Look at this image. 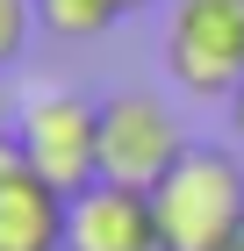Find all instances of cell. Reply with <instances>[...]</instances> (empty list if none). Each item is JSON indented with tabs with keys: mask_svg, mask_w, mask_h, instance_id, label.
<instances>
[{
	"mask_svg": "<svg viewBox=\"0 0 244 251\" xmlns=\"http://www.w3.org/2000/svg\"><path fill=\"white\" fill-rule=\"evenodd\" d=\"M36 29V0H0V72H15Z\"/></svg>",
	"mask_w": 244,
	"mask_h": 251,
	"instance_id": "8",
	"label": "cell"
},
{
	"mask_svg": "<svg viewBox=\"0 0 244 251\" xmlns=\"http://www.w3.org/2000/svg\"><path fill=\"white\" fill-rule=\"evenodd\" d=\"M122 15H130L122 0H36V29L57 36V43H94V36H108Z\"/></svg>",
	"mask_w": 244,
	"mask_h": 251,
	"instance_id": "7",
	"label": "cell"
},
{
	"mask_svg": "<svg viewBox=\"0 0 244 251\" xmlns=\"http://www.w3.org/2000/svg\"><path fill=\"white\" fill-rule=\"evenodd\" d=\"M165 79L194 100H230L244 86V0H165Z\"/></svg>",
	"mask_w": 244,
	"mask_h": 251,
	"instance_id": "2",
	"label": "cell"
},
{
	"mask_svg": "<svg viewBox=\"0 0 244 251\" xmlns=\"http://www.w3.org/2000/svg\"><path fill=\"white\" fill-rule=\"evenodd\" d=\"M122 7H130V15H136V7H151V0H122Z\"/></svg>",
	"mask_w": 244,
	"mask_h": 251,
	"instance_id": "12",
	"label": "cell"
},
{
	"mask_svg": "<svg viewBox=\"0 0 244 251\" xmlns=\"http://www.w3.org/2000/svg\"><path fill=\"white\" fill-rule=\"evenodd\" d=\"M165 251H223L244 230V158L230 144H187L158 187H151Z\"/></svg>",
	"mask_w": 244,
	"mask_h": 251,
	"instance_id": "1",
	"label": "cell"
},
{
	"mask_svg": "<svg viewBox=\"0 0 244 251\" xmlns=\"http://www.w3.org/2000/svg\"><path fill=\"white\" fill-rule=\"evenodd\" d=\"M15 115H22V100L0 86V144H15Z\"/></svg>",
	"mask_w": 244,
	"mask_h": 251,
	"instance_id": "9",
	"label": "cell"
},
{
	"mask_svg": "<svg viewBox=\"0 0 244 251\" xmlns=\"http://www.w3.org/2000/svg\"><path fill=\"white\" fill-rule=\"evenodd\" d=\"M223 251H244V230H237V237H230V244H223Z\"/></svg>",
	"mask_w": 244,
	"mask_h": 251,
	"instance_id": "11",
	"label": "cell"
},
{
	"mask_svg": "<svg viewBox=\"0 0 244 251\" xmlns=\"http://www.w3.org/2000/svg\"><path fill=\"white\" fill-rule=\"evenodd\" d=\"M223 108H230V129H237V144H244V86H237V94L223 100Z\"/></svg>",
	"mask_w": 244,
	"mask_h": 251,
	"instance_id": "10",
	"label": "cell"
},
{
	"mask_svg": "<svg viewBox=\"0 0 244 251\" xmlns=\"http://www.w3.org/2000/svg\"><path fill=\"white\" fill-rule=\"evenodd\" d=\"M65 208L72 194H57L22 144H0V251H65Z\"/></svg>",
	"mask_w": 244,
	"mask_h": 251,
	"instance_id": "6",
	"label": "cell"
},
{
	"mask_svg": "<svg viewBox=\"0 0 244 251\" xmlns=\"http://www.w3.org/2000/svg\"><path fill=\"white\" fill-rule=\"evenodd\" d=\"M65 251H165L151 194L115 187V179L79 187L72 208H65Z\"/></svg>",
	"mask_w": 244,
	"mask_h": 251,
	"instance_id": "5",
	"label": "cell"
},
{
	"mask_svg": "<svg viewBox=\"0 0 244 251\" xmlns=\"http://www.w3.org/2000/svg\"><path fill=\"white\" fill-rule=\"evenodd\" d=\"M187 144L194 136L180 129V115H172L158 94H144V86H122V94L101 100V179H115V187L151 194L172 165H180Z\"/></svg>",
	"mask_w": 244,
	"mask_h": 251,
	"instance_id": "4",
	"label": "cell"
},
{
	"mask_svg": "<svg viewBox=\"0 0 244 251\" xmlns=\"http://www.w3.org/2000/svg\"><path fill=\"white\" fill-rule=\"evenodd\" d=\"M15 144H22V158L57 194L94 187L101 179V100L79 94V86H65V79H51V86H36V94L22 100Z\"/></svg>",
	"mask_w": 244,
	"mask_h": 251,
	"instance_id": "3",
	"label": "cell"
}]
</instances>
